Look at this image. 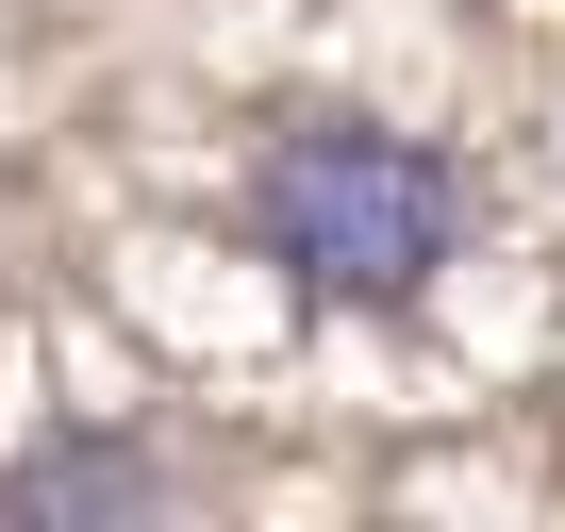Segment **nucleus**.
<instances>
[{
	"mask_svg": "<svg viewBox=\"0 0 565 532\" xmlns=\"http://www.w3.org/2000/svg\"><path fill=\"white\" fill-rule=\"evenodd\" d=\"M249 249L333 317H399L466 249V167L433 134H383V117H282L249 167Z\"/></svg>",
	"mask_w": 565,
	"mask_h": 532,
	"instance_id": "f257e3e1",
	"label": "nucleus"
},
{
	"mask_svg": "<svg viewBox=\"0 0 565 532\" xmlns=\"http://www.w3.org/2000/svg\"><path fill=\"white\" fill-rule=\"evenodd\" d=\"M150 499H167V466L134 433H51V449L0 466V515L18 532H100V515H150Z\"/></svg>",
	"mask_w": 565,
	"mask_h": 532,
	"instance_id": "f03ea898",
	"label": "nucleus"
}]
</instances>
